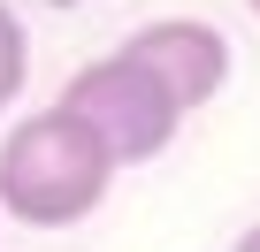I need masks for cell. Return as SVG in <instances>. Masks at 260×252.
Wrapping results in <instances>:
<instances>
[{
  "label": "cell",
  "instance_id": "obj_1",
  "mask_svg": "<svg viewBox=\"0 0 260 252\" xmlns=\"http://www.w3.org/2000/svg\"><path fill=\"white\" fill-rule=\"evenodd\" d=\"M115 168L122 161L107 153V138L69 99H54L0 138V214L23 229H69L107 199Z\"/></svg>",
  "mask_w": 260,
  "mask_h": 252
},
{
  "label": "cell",
  "instance_id": "obj_2",
  "mask_svg": "<svg viewBox=\"0 0 260 252\" xmlns=\"http://www.w3.org/2000/svg\"><path fill=\"white\" fill-rule=\"evenodd\" d=\"M61 99L107 138V153H115L122 168L161 161V153L176 146V122H184V99H176L146 61H130L122 46L100 54V61H84V69L61 84Z\"/></svg>",
  "mask_w": 260,
  "mask_h": 252
},
{
  "label": "cell",
  "instance_id": "obj_3",
  "mask_svg": "<svg viewBox=\"0 0 260 252\" xmlns=\"http://www.w3.org/2000/svg\"><path fill=\"white\" fill-rule=\"evenodd\" d=\"M122 54L146 61V69L184 99V115L207 107V99L230 84V39H222L214 23H199V16H161V23H146V31H130Z\"/></svg>",
  "mask_w": 260,
  "mask_h": 252
},
{
  "label": "cell",
  "instance_id": "obj_4",
  "mask_svg": "<svg viewBox=\"0 0 260 252\" xmlns=\"http://www.w3.org/2000/svg\"><path fill=\"white\" fill-rule=\"evenodd\" d=\"M23 69H31V31H23V16L8 0H0V107L23 92Z\"/></svg>",
  "mask_w": 260,
  "mask_h": 252
},
{
  "label": "cell",
  "instance_id": "obj_5",
  "mask_svg": "<svg viewBox=\"0 0 260 252\" xmlns=\"http://www.w3.org/2000/svg\"><path fill=\"white\" fill-rule=\"evenodd\" d=\"M230 252H260V222H252V229H245V237H237Z\"/></svg>",
  "mask_w": 260,
  "mask_h": 252
},
{
  "label": "cell",
  "instance_id": "obj_6",
  "mask_svg": "<svg viewBox=\"0 0 260 252\" xmlns=\"http://www.w3.org/2000/svg\"><path fill=\"white\" fill-rule=\"evenodd\" d=\"M245 8H252V16H260V0H245Z\"/></svg>",
  "mask_w": 260,
  "mask_h": 252
}]
</instances>
